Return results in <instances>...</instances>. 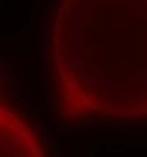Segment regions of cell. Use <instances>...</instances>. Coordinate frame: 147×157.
<instances>
[{
	"label": "cell",
	"mask_w": 147,
	"mask_h": 157,
	"mask_svg": "<svg viewBox=\"0 0 147 157\" xmlns=\"http://www.w3.org/2000/svg\"><path fill=\"white\" fill-rule=\"evenodd\" d=\"M51 77L67 121L147 117V0H60Z\"/></svg>",
	"instance_id": "obj_1"
},
{
	"label": "cell",
	"mask_w": 147,
	"mask_h": 157,
	"mask_svg": "<svg viewBox=\"0 0 147 157\" xmlns=\"http://www.w3.org/2000/svg\"><path fill=\"white\" fill-rule=\"evenodd\" d=\"M0 157H46L30 121L0 99Z\"/></svg>",
	"instance_id": "obj_2"
}]
</instances>
